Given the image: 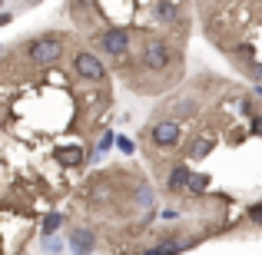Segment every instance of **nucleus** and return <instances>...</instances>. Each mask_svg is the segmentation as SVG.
Masks as SVG:
<instances>
[{"instance_id":"obj_3","label":"nucleus","mask_w":262,"mask_h":255,"mask_svg":"<svg viewBox=\"0 0 262 255\" xmlns=\"http://www.w3.org/2000/svg\"><path fill=\"white\" fill-rule=\"evenodd\" d=\"M100 47L106 53H113V57H123V53H126V47H129V33L120 30V27H113V30L100 33Z\"/></svg>"},{"instance_id":"obj_16","label":"nucleus","mask_w":262,"mask_h":255,"mask_svg":"<svg viewBox=\"0 0 262 255\" xmlns=\"http://www.w3.org/2000/svg\"><path fill=\"white\" fill-rule=\"evenodd\" d=\"M116 146H120L123 153H133V143H129V140H123V136H120V143H116Z\"/></svg>"},{"instance_id":"obj_6","label":"nucleus","mask_w":262,"mask_h":255,"mask_svg":"<svg viewBox=\"0 0 262 255\" xmlns=\"http://www.w3.org/2000/svg\"><path fill=\"white\" fill-rule=\"evenodd\" d=\"M70 249L77 255H90V252H93V232H90V229H73Z\"/></svg>"},{"instance_id":"obj_8","label":"nucleus","mask_w":262,"mask_h":255,"mask_svg":"<svg viewBox=\"0 0 262 255\" xmlns=\"http://www.w3.org/2000/svg\"><path fill=\"white\" fill-rule=\"evenodd\" d=\"M189 176H192V172L186 169V163H179V166H173V176H169V189H173V192L186 189V186H189Z\"/></svg>"},{"instance_id":"obj_9","label":"nucleus","mask_w":262,"mask_h":255,"mask_svg":"<svg viewBox=\"0 0 262 255\" xmlns=\"http://www.w3.org/2000/svg\"><path fill=\"white\" fill-rule=\"evenodd\" d=\"M212 149V140H206V136H196V143L189 146V159H203V156H209Z\"/></svg>"},{"instance_id":"obj_1","label":"nucleus","mask_w":262,"mask_h":255,"mask_svg":"<svg viewBox=\"0 0 262 255\" xmlns=\"http://www.w3.org/2000/svg\"><path fill=\"white\" fill-rule=\"evenodd\" d=\"M30 60L33 63H40V66H47V63H57L60 60V53H63V43H60L57 37H40V40H33L30 43Z\"/></svg>"},{"instance_id":"obj_18","label":"nucleus","mask_w":262,"mask_h":255,"mask_svg":"<svg viewBox=\"0 0 262 255\" xmlns=\"http://www.w3.org/2000/svg\"><path fill=\"white\" fill-rule=\"evenodd\" d=\"M252 77H256V80H262V63H256V66H252Z\"/></svg>"},{"instance_id":"obj_11","label":"nucleus","mask_w":262,"mask_h":255,"mask_svg":"<svg viewBox=\"0 0 262 255\" xmlns=\"http://www.w3.org/2000/svg\"><path fill=\"white\" fill-rule=\"evenodd\" d=\"M186 245L183 242H176V239H169V242H163V249H149L146 255H176V252H183Z\"/></svg>"},{"instance_id":"obj_13","label":"nucleus","mask_w":262,"mask_h":255,"mask_svg":"<svg viewBox=\"0 0 262 255\" xmlns=\"http://www.w3.org/2000/svg\"><path fill=\"white\" fill-rule=\"evenodd\" d=\"M176 113L179 116H192V113H196V100H179L176 103Z\"/></svg>"},{"instance_id":"obj_19","label":"nucleus","mask_w":262,"mask_h":255,"mask_svg":"<svg viewBox=\"0 0 262 255\" xmlns=\"http://www.w3.org/2000/svg\"><path fill=\"white\" fill-rule=\"evenodd\" d=\"M252 133H259V136H262V120H256V123H252Z\"/></svg>"},{"instance_id":"obj_15","label":"nucleus","mask_w":262,"mask_h":255,"mask_svg":"<svg viewBox=\"0 0 262 255\" xmlns=\"http://www.w3.org/2000/svg\"><path fill=\"white\" fill-rule=\"evenodd\" d=\"M113 140H116V136H110V133H106V136H103V140H100V149H103V153H106V149L113 146Z\"/></svg>"},{"instance_id":"obj_5","label":"nucleus","mask_w":262,"mask_h":255,"mask_svg":"<svg viewBox=\"0 0 262 255\" xmlns=\"http://www.w3.org/2000/svg\"><path fill=\"white\" fill-rule=\"evenodd\" d=\"M143 63H146L149 70H163V66L169 63V50H166V43H160V40H149L146 50H143Z\"/></svg>"},{"instance_id":"obj_14","label":"nucleus","mask_w":262,"mask_h":255,"mask_svg":"<svg viewBox=\"0 0 262 255\" xmlns=\"http://www.w3.org/2000/svg\"><path fill=\"white\" fill-rule=\"evenodd\" d=\"M173 17H176L173 4H160V7H156V20H173Z\"/></svg>"},{"instance_id":"obj_4","label":"nucleus","mask_w":262,"mask_h":255,"mask_svg":"<svg viewBox=\"0 0 262 255\" xmlns=\"http://www.w3.org/2000/svg\"><path fill=\"white\" fill-rule=\"evenodd\" d=\"M73 70H77L83 80H103V73H106L93 53H77V57H73Z\"/></svg>"},{"instance_id":"obj_12","label":"nucleus","mask_w":262,"mask_h":255,"mask_svg":"<svg viewBox=\"0 0 262 255\" xmlns=\"http://www.w3.org/2000/svg\"><path fill=\"white\" fill-rule=\"evenodd\" d=\"M60 225H63V219H60V216H47L43 219V236H53Z\"/></svg>"},{"instance_id":"obj_7","label":"nucleus","mask_w":262,"mask_h":255,"mask_svg":"<svg viewBox=\"0 0 262 255\" xmlns=\"http://www.w3.org/2000/svg\"><path fill=\"white\" fill-rule=\"evenodd\" d=\"M53 156H57V163H63V166H80V163H83V149L80 146H60V149H53Z\"/></svg>"},{"instance_id":"obj_10","label":"nucleus","mask_w":262,"mask_h":255,"mask_svg":"<svg viewBox=\"0 0 262 255\" xmlns=\"http://www.w3.org/2000/svg\"><path fill=\"white\" fill-rule=\"evenodd\" d=\"M206 186H209V176H199V172H192V176H189V186H186V192L199 196V192H206Z\"/></svg>"},{"instance_id":"obj_17","label":"nucleus","mask_w":262,"mask_h":255,"mask_svg":"<svg viewBox=\"0 0 262 255\" xmlns=\"http://www.w3.org/2000/svg\"><path fill=\"white\" fill-rule=\"evenodd\" d=\"M249 216L256 219V222H262V205H252V209H249Z\"/></svg>"},{"instance_id":"obj_2","label":"nucleus","mask_w":262,"mask_h":255,"mask_svg":"<svg viewBox=\"0 0 262 255\" xmlns=\"http://www.w3.org/2000/svg\"><path fill=\"white\" fill-rule=\"evenodd\" d=\"M149 140H153L156 146H163V149L176 146V143L183 140V133H179V123H173V120H160V123H153V129H149Z\"/></svg>"}]
</instances>
